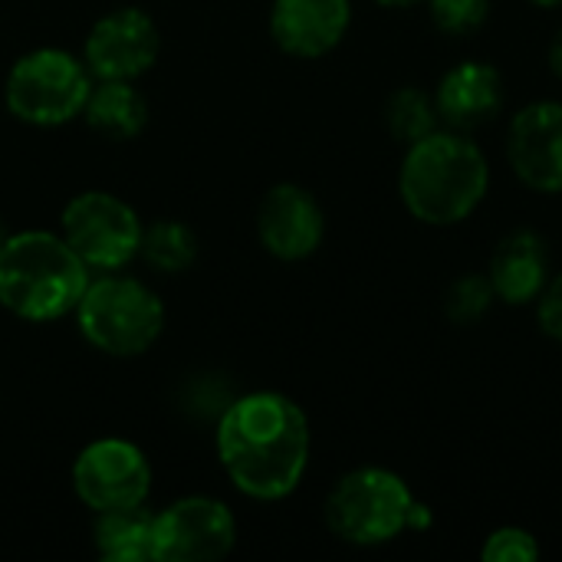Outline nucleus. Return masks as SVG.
<instances>
[{
    "label": "nucleus",
    "instance_id": "f257e3e1",
    "mask_svg": "<svg viewBox=\"0 0 562 562\" xmlns=\"http://www.w3.org/2000/svg\"><path fill=\"white\" fill-rule=\"evenodd\" d=\"M217 454L237 491L254 501H283L306 474L310 422L280 392L244 395L221 415Z\"/></svg>",
    "mask_w": 562,
    "mask_h": 562
},
{
    "label": "nucleus",
    "instance_id": "f03ea898",
    "mask_svg": "<svg viewBox=\"0 0 562 562\" xmlns=\"http://www.w3.org/2000/svg\"><path fill=\"white\" fill-rule=\"evenodd\" d=\"M491 165L464 132H431L408 145L398 171V194L408 214L428 227L468 221L487 198Z\"/></svg>",
    "mask_w": 562,
    "mask_h": 562
},
{
    "label": "nucleus",
    "instance_id": "7ed1b4c3",
    "mask_svg": "<svg viewBox=\"0 0 562 562\" xmlns=\"http://www.w3.org/2000/svg\"><path fill=\"white\" fill-rule=\"evenodd\" d=\"M89 286L86 263L76 250L46 231L13 234L0 247V306L49 323L72 313Z\"/></svg>",
    "mask_w": 562,
    "mask_h": 562
},
{
    "label": "nucleus",
    "instance_id": "20e7f679",
    "mask_svg": "<svg viewBox=\"0 0 562 562\" xmlns=\"http://www.w3.org/2000/svg\"><path fill=\"white\" fill-rule=\"evenodd\" d=\"M415 504L412 487L395 471L359 468L333 487L326 501V524L342 543L382 547L412 530Z\"/></svg>",
    "mask_w": 562,
    "mask_h": 562
},
{
    "label": "nucleus",
    "instance_id": "39448f33",
    "mask_svg": "<svg viewBox=\"0 0 562 562\" xmlns=\"http://www.w3.org/2000/svg\"><path fill=\"white\" fill-rule=\"evenodd\" d=\"M76 313L82 336L109 356H142L165 326L158 296L125 277L89 283Z\"/></svg>",
    "mask_w": 562,
    "mask_h": 562
},
{
    "label": "nucleus",
    "instance_id": "423d86ee",
    "mask_svg": "<svg viewBox=\"0 0 562 562\" xmlns=\"http://www.w3.org/2000/svg\"><path fill=\"white\" fill-rule=\"evenodd\" d=\"M89 72L66 49H36L13 63L7 76V105L30 125H63L89 99Z\"/></svg>",
    "mask_w": 562,
    "mask_h": 562
},
{
    "label": "nucleus",
    "instance_id": "0eeeda50",
    "mask_svg": "<svg viewBox=\"0 0 562 562\" xmlns=\"http://www.w3.org/2000/svg\"><path fill=\"white\" fill-rule=\"evenodd\" d=\"M63 240L86 267L119 270L138 254L142 224L125 201L105 191H86L63 211Z\"/></svg>",
    "mask_w": 562,
    "mask_h": 562
},
{
    "label": "nucleus",
    "instance_id": "6e6552de",
    "mask_svg": "<svg viewBox=\"0 0 562 562\" xmlns=\"http://www.w3.org/2000/svg\"><path fill=\"white\" fill-rule=\"evenodd\" d=\"M72 487L95 514L142 507L151 491V468L145 454L119 438L89 445L72 464Z\"/></svg>",
    "mask_w": 562,
    "mask_h": 562
},
{
    "label": "nucleus",
    "instance_id": "1a4fd4ad",
    "mask_svg": "<svg viewBox=\"0 0 562 562\" xmlns=\"http://www.w3.org/2000/svg\"><path fill=\"white\" fill-rule=\"evenodd\" d=\"M231 510L211 497H184L155 517V562H211L234 550Z\"/></svg>",
    "mask_w": 562,
    "mask_h": 562
},
{
    "label": "nucleus",
    "instance_id": "9d476101",
    "mask_svg": "<svg viewBox=\"0 0 562 562\" xmlns=\"http://www.w3.org/2000/svg\"><path fill=\"white\" fill-rule=\"evenodd\" d=\"M507 158L527 188L562 194V102H530L514 115Z\"/></svg>",
    "mask_w": 562,
    "mask_h": 562
},
{
    "label": "nucleus",
    "instance_id": "9b49d317",
    "mask_svg": "<svg viewBox=\"0 0 562 562\" xmlns=\"http://www.w3.org/2000/svg\"><path fill=\"white\" fill-rule=\"evenodd\" d=\"M158 26L145 10L125 7L102 16L86 40V63L95 79H135L158 59Z\"/></svg>",
    "mask_w": 562,
    "mask_h": 562
},
{
    "label": "nucleus",
    "instance_id": "f8f14e48",
    "mask_svg": "<svg viewBox=\"0 0 562 562\" xmlns=\"http://www.w3.org/2000/svg\"><path fill=\"white\" fill-rule=\"evenodd\" d=\"M504 76L497 66L484 59H464L451 66L438 89H435V105L438 119L451 132H477L487 122H494L504 109Z\"/></svg>",
    "mask_w": 562,
    "mask_h": 562
},
{
    "label": "nucleus",
    "instance_id": "ddd939ff",
    "mask_svg": "<svg viewBox=\"0 0 562 562\" xmlns=\"http://www.w3.org/2000/svg\"><path fill=\"white\" fill-rule=\"evenodd\" d=\"M349 20V0H273L270 33L283 53L316 59L342 43Z\"/></svg>",
    "mask_w": 562,
    "mask_h": 562
},
{
    "label": "nucleus",
    "instance_id": "4468645a",
    "mask_svg": "<svg viewBox=\"0 0 562 562\" xmlns=\"http://www.w3.org/2000/svg\"><path fill=\"white\" fill-rule=\"evenodd\" d=\"M326 221L316 198L300 184H277L260 204V240L280 260H303L323 244Z\"/></svg>",
    "mask_w": 562,
    "mask_h": 562
},
{
    "label": "nucleus",
    "instance_id": "2eb2a0df",
    "mask_svg": "<svg viewBox=\"0 0 562 562\" xmlns=\"http://www.w3.org/2000/svg\"><path fill=\"white\" fill-rule=\"evenodd\" d=\"M487 280L507 306L533 303L550 283V250L537 231H510L491 254Z\"/></svg>",
    "mask_w": 562,
    "mask_h": 562
},
{
    "label": "nucleus",
    "instance_id": "dca6fc26",
    "mask_svg": "<svg viewBox=\"0 0 562 562\" xmlns=\"http://www.w3.org/2000/svg\"><path fill=\"white\" fill-rule=\"evenodd\" d=\"M95 553L105 562H155V514L145 507L99 514Z\"/></svg>",
    "mask_w": 562,
    "mask_h": 562
},
{
    "label": "nucleus",
    "instance_id": "f3484780",
    "mask_svg": "<svg viewBox=\"0 0 562 562\" xmlns=\"http://www.w3.org/2000/svg\"><path fill=\"white\" fill-rule=\"evenodd\" d=\"M82 112L86 122L105 138H132L148 122L145 99L125 79H102V86L89 92Z\"/></svg>",
    "mask_w": 562,
    "mask_h": 562
},
{
    "label": "nucleus",
    "instance_id": "a211bd4d",
    "mask_svg": "<svg viewBox=\"0 0 562 562\" xmlns=\"http://www.w3.org/2000/svg\"><path fill=\"white\" fill-rule=\"evenodd\" d=\"M385 128L395 142L402 145H415L425 135L438 132L441 119H438V105L435 95L425 92L422 86H402L389 95L385 102Z\"/></svg>",
    "mask_w": 562,
    "mask_h": 562
},
{
    "label": "nucleus",
    "instance_id": "6ab92c4d",
    "mask_svg": "<svg viewBox=\"0 0 562 562\" xmlns=\"http://www.w3.org/2000/svg\"><path fill=\"white\" fill-rule=\"evenodd\" d=\"M151 267L165 270V273H178L184 267H191L194 254H198V240L194 234L178 224V221H158L148 231H142V247H138Z\"/></svg>",
    "mask_w": 562,
    "mask_h": 562
},
{
    "label": "nucleus",
    "instance_id": "aec40b11",
    "mask_svg": "<svg viewBox=\"0 0 562 562\" xmlns=\"http://www.w3.org/2000/svg\"><path fill=\"white\" fill-rule=\"evenodd\" d=\"M497 293L487 280V273H461L458 280H451V286L445 290V316L454 326H477L491 306H494Z\"/></svg>",
    "mask_w": 562,
    "mask_h": 562
},
{
    "label": "nucleus",
    "instance_id": "412c9836",
    "mask_svg": "<svg viewBox=\"0 0 562 562\" xmlns=\"http://www.w3.org/2000/svg\"><path fill=\"white\" fill-rule=\"evenodd\" d=\"M438 30L451 36H468L481 30L491 16V0H425Z\"/></svg>",
    "mask_w": 562,
    "mask_h": 562
},
{
    "label": "nucleus",
    "instance_id": "4be33fe9",
    "mask_svg": "<svg viewBox=\"0 0 562 562\" xmlns=\"http://www.w3.org/2000/svg\"><path fill=\"white\" fill-rule=\"evenodd\" d=\"M484 562H533L540 560V543L530 530L524 527H501L494 530L484 547H481Z\"/></svg>",
    "mask_w": 562,
    "mask_h": 562
},
{
    "label": "nucleus",
    "instance_id": "5701e85b",
    "mask_svg": "<svg viewBox=\"0 0 562 562\" xmlns=\"http://www.w3.org/2000/svg\"><path fill=\"white\" fill-rule=\"evenodd\" d=\"M537 319H540V329L550 339L562 342V273L553 277L543 286V293L537 296Z\"/></svg>",
    "mask_w": 562,
    "mask_h": 562
},
{
    "label": "nucleus",
    "instance_id": "b1692460",
    "mask_svg": "<svg viewBox=\"0 0 562 562\" xmlns=\"http://www.w3.org/2000/svg\"><path fill=\"white\" fill-rule=\"evenodd\" d=\"M550 69H553V72L562 79V26L557 30L553 43H550Z\"/></svg>",
    "mask_w": 562,
    "mask_h": 562
},
{
    "label": "nucleus",
    "instance_id": "393cba45",
    "mask_svg": "<svg viewBox=\"0 0 562 562\" xmlns=\"http://www.w3.org/2000/svg\"><path fill=\"white\" fill-rule=\"evenodd\" d=\"M379 7H392V10H402V7H415V3H425V0H375Z\"/></svg>",
    "mask_w": 562,
    "mask_h": 562
},
{
    "label": "nucleus",
    "instance_id": "a878e982",
    "mask_svg": "<svg viewBox=\"0 0 562 562\" xmlns=\"http://www.w3.org/2000/svg\"><path fill=\"white\" fill-rule=\"evenodd\" d=\"M530 3H537V7H562V0H530Z\"/></svg>",
    "mask_w": 562,
    "mask_h": 562
},
{
    "label": "nucleus",
    "instance_id": "bb28decb",
    "mask_svg": "<svg viewBox=\"0 0 562 562\" xmlns=\"http://www.w3.org/2000/svg\"><path fill=\"white\" fill-rule=\"evenodd\" d=\"M0 247H3V234H0Z\"/></svg>",
    "mask_w": 562,
    "mask_h": 562
}]
</instances>
